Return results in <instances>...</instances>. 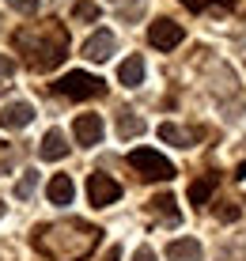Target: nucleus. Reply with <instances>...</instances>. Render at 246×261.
<instances>
[{
    "label": "nucleus",
    "mask_w": 246,
    "mask_h": 261,
    "mask_svg": "<svg viewBox=\"0 0 246 261\" xmlns=\"http://www.w3.org/2000/svg\"><path fill=\"white\" fill-rule=\"evenodd\" d=\"M182 4H186L189 12H205V8H212V4H220V8H231L235 0H182Z\"/></svg>",
    "instance_id": "obj_21"
},
{
    "label": "nucleus",
    "mask_w": 246,
    "mask_h": 261,
    "mask_svg": "<svg viewBox=\"0 0 246 261\" xmlns=\"http://www.w3.org/2000/svg\"><path fill=\"white\" fill-rule=\"evenodd\" d=\"M4 212H8V204H4V201H0V216H4Z\"/></svg>",
    "instance_id": "obj_27"
},
{
    "label": "nucleus",
    "mask_w": 246,
    "mask_h": 261,
    "mask_svg": "<svg viewBox=\"0 0 246 261\" xmlns=\"http://www.w3.org/2000/svg\"><path fill=\"white\" fill-rule=\"evenodd\" d=\"M133 261H156V250H152V246H140V250L133 254Z\"/></svg>",
    "instance_id": "obj_24"
},
{
    "label": "nucleus",
    "mask_w": 246,
    "mask_h": 261,
    "mask_svg": "<svg viewBox=\"0 0 246 261\" xmlns=\"http://www.w3.org/2000/svg\"><path fill=\"white\" fill-rule=\"evenodd\" d=\"M117 133H121V140L140 137V133H144V118H136V114L121 110V114H117Z\"/></svg>",
    "instance_id": "obj_16"
},
{
    "label": "nucleus",
    "mask_w": 246,
    "mask_h": 261,
    "mask_svg": "<svg viewBox=\"0 0 246 261\" xmlns=\"http://www.w3.org/2000/svg\"><path fill=\"white\" fill-rule=\"evenodd\" d=\"M72 19H84V23L99 19V4H91V0H80V4L72 8Z\"/></svg>",
    "instance_id": "obj_18"
},
{
    "label": "nucleus",
    "mask_w": 246,
    "mask_h": 261,
    "mask_svg": "<svg viewBox=\"0 0 246 261\" xmlns=\"http://www.w3.org/2000/svg\"><path fill=\"white\" fill-rule=\"evenodd\" d=\"M114 46H117V38H114L110 31H95V34L84 42V57H87V61H110Z\"/></svg>",
    "instance_id": "obj_9"
},
{
    "label": "nucleus",
    "mask_w": 246,
    "mask_h": 261,
    "mask_svg": "<svg viewBox=\"0 0 246 261\" xmlns=\"http://www.w3.org/2000/svg\"><path fill=\"white\" fill-rule=\"evenodd\" d=\"M167 261H201V242L197 239H170Z\"/></svg>",
    "instance_id": "obj_13"
},
{
    "label": "nucleus",
    "mask_w": 246,
    "mask_h": 261,
    "mask_svg": "<svg viewBox=\"0 0 246 261\" xmlns=\"http://www.w3.org/2000/svg\"><path fill=\"white\" fill-rule=\"evenodd\" d=\"M34 246L53 261H80L99 246V227H91L84 220H65L50 223V227L34 231Z\"/></svg>",
    "instance_id": "obj_2"
},
{
    "label": "nucleus",
    "mask_w": 246,
    "mask_h": 261,
    "mask_svg": "<svg viewBox=\"0 0 246 261\" xmlns=\"http://www.w3.org/2000/svg\"><path fill=\"white\" fill-rule=\"evenodd\" d=\"M129 167L140 178H148V182H170V178H175V163L163 159L156 148H133L129 151Z\"/></svg>",
    "instance_id": "obj_3"
},
{
    "label": "nucleus",
    "mask_w": 246,
    "mask_h": 261,
    "mask_svg": "<svg viewBox=\"0 0 246 261\" xmlns=\"http://www.w3.org/2000/svg\"><path fill=\"white\" fill-rule=\"evenodd\" d=\"M38 155H42V159H50V163L65 159V155H68V140H65V133H61V129H50V133L42 137V144H38Z\"/></svg>",
    "instance_id": "obj_10"
},
{
    "label": "nucleus",
    "mask_w": 246,
    "mask_h": 261,
    "mask_svg": "<svg viewBox=\"0 0 246 261\" xmlns=\"http://www.w3.org/2000/svg\"><path fill=\"white\" fill-rule=\"evenodd\" d=\"M106 261H121V246H117V242H114L110 250H106Z\"/></svg>",
    "instance_id": "obj_25"
},
{
    "label": "nucleus",
    "mask_w": 246,
    "mask_h": 261,
    "mask_svg": "<svg viewBox=\"0 0 246 261\" xmlns=\"http://www.w3.org/2000/svg\"><path fill=\"white\" fill-rule=\"evenodd\" d=\"M159 140L175 144V148H193L197 133H186V129H182V125H175V121H163V125H159Z\"/></svg>",
    "instance_id": "obj_15"
},
{
    "label": "nucleus",
    "mask_w": 246,
    "mask_h": 261,
    "mask_svg": "<svg viewBox=\"0 0 246 261\" xmlns=\"http://www.w3.org/2000/svg\"><path fill=\"white\" fill-rule=\"evenodd\" d=\"M235 178H246V163H242L239 170H235Z\"/></svg>",
    "instance_id": "obj_26"
},
{
    "label": "nucleus",
    "mask_w": 246,
    "mask_h": 261,
    "mask_svg": "<svg viewBox=\"0 0 246 261\" xmlns=\"http://www.w3.org/2000/svg\"><path fill=\"white\" fill-rule=\"evenodd\" d=\"M8 8H15V12H23V15H34L38 12V0H8Z\"/></svg>",
    "instance_id": "obj_22"
},
{
    "label": "nucleus",
    "mask_w": 246,
    "mask_h": 261,
    "mask_svg": "<svg viewBox=\"0 0 246 261\" xmlns=\"http://www.w3.org/2000/svg\"><path fill=\"white\" fill-rule=\"evenodd\" d=\"M12 72H15L12 57H8V53H0V80H12Z\"/></svg>",
    "instance_id": "obj_23"
},
{
    "label": "nucleus",
    "mask_w": 246,
    "mask_h": 261,
    "mask_svg": "<svg viewBox=\"0 0 246 261\" xmlns=\"http://www.w3.org/2000/svg\"><path fill=\"white\" fill-rule=\"evenodd\" d=\"M15 49L27 57V65L34 72H53L61 61L68 57V31L57 19H45L34 27H19L15 31Z\"/></svg>",
    "instance_id": "obj_1"
},
{
    "label": "nucleus",
    "mask_w": 246,
    "mask_h": 261,
    "mask_svg": "<svg viewBox=\"0 0 246 261\" xmlns=\"http://www.w3.org/2000/svg\"><path fill=\"white\" fill-rule=\"evenodd\" d=\"M72 133H76V144L95 148V144L103 140V118H99V114H80V118L72 121Z\"/></svg>",
    "instance_id": "obj_8"
},
{
    "label": "nucleus",
    "mask_w": 246,
    "mask_h": 261,
    "mask_svg": "<svg viewBox=\"0 0 246 261\" xmlns=\"http://www.w3.org/2000/svg\"><path fill=\"white\" fill-rule=\"evenodd\" d=\"M34 186H38V174H34V170H27V174L19 178V186H15V197H19V201H27V197L34 193Z\"/></svg>",
    "instance_id": "obj_19"
},
{
    "label": "nucleus",
    "mask_w": 246,
    "mask_h": 261,
    "mask_svg": "<svg viewBox=\"0 0 246 261\" xmlns=\"http://www.w3.org/2000/svg\"><path fill=\"white\" fill-rule=\"evenodd\" d=\"M53 91L65 98H99L106 91V84L99 76H91V72H68V76H61L53 84Z\"/></svg>",
    "instance_id": "obj_4"
},
{
    "label": "nucleus",
    "mask_w": 246,
    "mask_h": 261,
    "mask_svg": "<svg viewBox=\"0 0 246 261\" xmlns=\"http://www.w3.org/2000/svg\"><path fill=\"white\" fill-rule=\"evenodd\" d=\"M110 4H125V0H110Z\"/></svg>",
    "instance_id": "obj_28"
},
{
    "label": "nucleus",
    "mask_w": 246,
    "mask_h": 261,
    "mask_svg": "<svg viewBox=\"0 0 246 261\" xmlns=\"http://www.w3.org/2000/svg\"><path fill=\"white\" fill-rule=\"evenodd\" d=\"M144 72H148V68H144V57H136V53H133V57H125L121 65H117V84L140 87L144 84Z\"/></svg>",
    "instance_id": "obj_11"
},
{
    "label": "nucleus",
    "mask_w": 246,
    "mask_h": 261,
    "mask_svg": "<svg viewBox=\"0 0 246 261\" xmlns=\"http://www.w3.org/2000/svg\"><path fill=\"white\" fill-rule=\"evenodd\" d=\"M31 121H34V106L23 102V98L0 106V129H27Z\"/></svg>",
    "instance_id": "obj_7"
},
{
    "label": "nucleus",
    "mask_w": 246,
    "mask_h": 261,
    "mask_svg": "<svg viewBox=\"0 0 246 261\" xmlns=\"http://www.w3.org/2000/svg\"><path fill=\"white\" fill-rule=\"evenodd\" d=\"M216 186H220V178H216V174H201L197 182H189V201H193L197 208H205L208 197L216 193Z\"/></svg>",
    "instance_id": "obj_14"
},
{
    "label": "nucleus",
    "mask_w": 246,
    "mask_h": 261,
    "mask_svg": "<svg viewBox=\"0 0 246 261\" xmlns=\"http://www.w3.org/2000/svg\"><path fill=\"white\" fill-rule=\"evenodd\" d=\"M117 197H121V186H117L110 174H91L87 178V201L95 204V208H106Z\"/></svg>",
    "instance_id": "obj_5"
},
{
    "label": "nucleus",
    "mask_w": 246,
    "mask_h": 261,
    "mask_svg": "<svg viewBox=\"0 0 246 261\" xmlns=\"http://www.w3.org/2000/svg\"><path fill=\"white\" fill-rule=\"evenodd\" d=\"M182 38H186V34H182V27L175 19H156V23L148 27V42L156 49H175Z\"/></svg>",
    "instance_id": "obj_6"
},
{
    "label": "nucleus",
    "mask_w": 246,
    "mask_h": 261,
    "mask_svg": "<svg viewBox=\"0 0 246 261\" xmlns=\"http://www.w3.org/2000/svg\"><path fill=\"white\" fill-rule=\"evenodd\" d=\"M216 220H224V223H235V220H239V204H231V201L216 204Z\"/></svg>",
    "instance_id": "obj_20"
},
{
    "label": "nucleus",
    "mask_w": 246,
    "mask_h": 261,
    "mask_svg": "<svg viewBox=\"0 0 246 261\" xmlns=\"http://www.w3.org/2000/svg\"><path fill=\"white\" fill-rule=\"evenodd\" d=\"M45 197H50V204H72V197H76V186H72L68 174H53L50 186H45Z\"/></svg>",
    "instance_id": "obj_12"
},
{
    "label": "nucleus",
    "mask_w": 246,
    "mask_h": 261,
    "mask_svg": "<svg viewBox=\"0 0 246 261\" xmlns=\"http://www.w3.org/2000/svg\"><path fill=\"white\" fill-rule=\"evenodd\" d=\"M152 212L163 216L167 223H178V208H175V193H159V197H152Z\"/></svg>",
    "instance_id": "obj_17"
}]
</instances>
